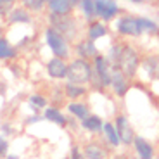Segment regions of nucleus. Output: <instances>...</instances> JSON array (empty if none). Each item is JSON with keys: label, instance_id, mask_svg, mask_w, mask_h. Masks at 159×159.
Instances as JSON below:
<instances>
[{"label": "nucleus", "instance_id": "1", "mask_svg": "<svg viewBox=\"0 0 159 159\" xmlns=\"http://www.w3.org/2000/svg\"><path fill=\"white\" fill-rule=\"evenodd\" d=\"M111 73H112V64L107 59L106 54L100 52L99 56L92 59V76L88 88L97 92H104L111 88Z\"/></svg>", "mask_w": 159, "mask_h": 159}, {"label": "nucleus", "instance_id": "2", "mask_svg": "<svg viewBox=\"0 0 159 159\" xmlns=\"http://www.w3.org/2000/svg\"><path fill=\"white\" fill-rule=\"evenodd\" d=\"M47 19H48V26L56 28L71 43H75L81 35V21L75 14H66V16H62V14H48Z\"/></svg>", "mask_w": 159, "mask_h": 159}, {"label": "nucleus", "instance_id": "3", "mask_svg": "<svg viewBox=\"0 0 159 159\" xmlns=\"http://www.w3.org/2000/svg\"><path fill=\"white\" fill-rule=\"evenodd\" d=\"M43 40L54 57H61V59H66V61H69L73 57V43L66 36L61 35L56 28L47 24L43 30Z\"/></svg>", "mask_w": 159, "mask_h": 159}, {"label": "nucleus", "instance_id": "4", "mask_svg": "<svg viewBox=\"0 0 159 159\" xmlns=\"http://www.w3.org/2000/svg\"><path fill=\"white\" fill-rule=\"evenodd\" d=\"M142 52L130 42H123V50L121 57L118 61V68L133 81L140 71V62H142Z\"/></svg>", "mask_w": 159, "mask_h": 159}, {"label": "nucleus", "instance_id": "5", "mask_svg": "<svg viewBox=\"0 0 159 159\" xmlns=\"http://www.w3.org/2000/svg\"><path fill=\"white\" fill-rule=\"evenodd\" d=\"M112 23H114L112 30L118 35V38H140L143 35L142 28H140V23H139V16L121 14Z\"/></svg>", "mask_w": 159, "mask_h": 159}, {"label": "nucleus", "instance_id": "6", "mask_svg": "<svg viewBox=\"0 0 159 159\" xmlns=\"http://www.w3.org/2000/svg\"><path fill=\"white\" fill-rule=\"evenodd\" d=\"M90 76H92V62L80 57H71L68 64V78L66 81L78 85H87L90 83Z\"/></svg>", "mask_w": 159, "mask_h": 159}, {"label": "nucleus", "instance_id": "7", "mask_svg": "<svg viewBox=\"0 0 159 159\" xmlns=\"http://www.w3.org/2000/svg\"><path fill=\"white\" fill-rule=\"evenodd\" d=\"M97 7V19L104 21V23H112L116 17L121 16V5L118 4V0H95Z\"/></svg>", "mask_w": 159, "mask_h": 159}, {"label": "nucleus", "instance_id": "8", "mask_svg": "<svg viewBox=\"0 0 159 159\" xmlns=\"http://www.w3.org/2000/svg\"><path fill=\"white\" fill-rule=\"evenodd\" d=\"M99 54H100V50L97 47V43L85 35L80 36L73 43V56L75 57H80V59H85V61H90L92 62V59L95 56H99Z\"/></svg>", "mask_w": 159, "mask_h": 159}, {"label": "nucleus", "instance_id": "9", "mask_svg": "<svg viewBox=\"0 0 159 159\" xmlns=\"http://www.w3.org/2000/svg\"><path fill=\"white\" fill-rule=\"evenodd\" d=\"M112 123H114L116 131H118L119 139H121V145H125V147L133 145V140H135L137 135H135V131H133V126H131L128 116L126 114H116Z\"/></svg>", "mask_w": 159, "mask_h": 159}, {"label": "nucleus", "instance_id": "10", "mask_svg": "<svg viewBox=\"0 0 159 159\" xmlns=\"http://www.w3.org/2000/svg\"><path fill=\"white\" fill-rule=\"evenodd\" d=\"M131 88V80L125 75L118 66H112V73H111V90L114 92V95L119 99H125L126 93Z\"/></svg>", "mask_w": 159, "mask_h": 159}, {"label": "nucleus", "instance_id": "11", "mask_svg": "<svg viewBox=\"0 0 159 159\" xmlns=\"http://www.w3.org/2000/svg\"><path fill=\"white\" fill-rule=\"evenodd\" d=\"M68 64H69V61H66V59L50 57V59L47 61V64H45V71H47V75L50 76L52 80L62 81V80L68 78Z\"/></svg>", "mask_w": 159, "mask_h": 159}, {"label": "nucleus", "instance_id": "12", "mask_svg": "<svg viewBox=\"0 0 159 159\" xmlns=\"http://www.w3.org/2000/svg\"><path fill=\"white\" fill-rule=\"evenodd\" d=\"M111 35V26L107 23H104L100 19H93L90 23H85V36H88L90 40L97 42L100 38Z\"/></svg>", "mask_w": 159, "mask_h": 159}, {"label": "nucleus", "instance_id": "13", "mask_svg": "<svg viewBox=\"0 0 159 159\" xmlns=\"http://www.w3.org/2000/svg\"><path fill=\"white\" fill-rule=\"evenodd\" d=\"M80 5V0H48L47 11L48 14H75Z\"/></svg>", "mask_w": 159, "mask_h": 159}, {"label": "nucleus", "instance_id": "14", "mask_svg": "<svg viewBox=\"0 0 159 159\" xmlns=\"http://www.w3.org/2000/svg\"><path fill=\"white\" fill-rule=\"evenodd\" d=\"M140 71L147 75L151 80H159V54L151 52V54H143L142 62H140Z\"/></svg>", "mask_w": 159, "mask_h": 159}, {"label": "nucleus", "instance_id": "15", "mask_svg": "<svg viewBox=\"0 0 159 159\" xmlns=\"http://www.w3.org/2000/svg\"><path fill=\"white\" fill-rule=\"evenodd\" d=\"M33 17H31V12L28 11V9H24L23 5H14L12 7V11L7 14V17H5V23L9 24V26H14V24H31Z\"/></svg>", "mask_w": 159, "mask_h": 159}, {"label": "nucleus", "instance_id": "16", "mask_svg": "<svg viewBox=\"0 0 159 159\" xmlns=\"http://www.w3.org/2000/svg\"><path fill=\"white\" fill-rule=\"evenodd\" d=\"M133 151H135L139 159H154L156 157L154 145L147 139H143L140 135H137L135 140H133Z\"/></svg>", "mask_w": 159, "mask_h": 159}, {"label": "nucleus", "instance_id": "17", "mask_svg": "<svg viewBox=\"0 0 159 159\" xmlns=\"http://www.w3.org/2000/svg\"><path fill=\"white\" fill-rule=\"evenodd\" d=\"M81 152H83L85 159H109V152L107 149L104 147L102 143L92 140V142H87L81 147Z\"/></svg>", "mask_w": 159, "mask_h": 159}, {"label": "nucleus", "instance_id": "18", "mask_svg": "<svg viewBox=\"0 0 159 159\" xmlns=\"http://www.w3.org/2000/svg\"><path fill=\"white\" fill-rule=\"evenodd\" d=\"M43 118L47 119V121H50V123L61 126V128H66V126H68V116L64 114V112L61 111L59 107L47 106V107L43 109Z\"/></svg>", "mask_w": 159, "mask_h": 159}, {"label": "nucleus", "instance_id": "19", "mask_svg": "<svg viewBox=\"0 0 159 159\" xmlns=\"http://www.w3.org/2000/svg\"><path fill=\"white\" fill-rule=\"evenodd\" d=\"M62 87H64V97L69 99V100H80V99H83V97L88 93L87 85H78V83L66 81Z\"/></svg>", "mask_w": 159, "mask_h": 159}, {"label": "nucleus", "instance_id": "20", "mask_svg": "<svg viewBox=\"0 0 159 159\" xmlns=\"http://www.w3.org/2000/svg\"><path fill=\"white\" fill-rule=\"evenodd\" d=\"M17 57V47L12 43L7 36L0 38V61L4 62H11Z\"/></svg>", "mask_w": 159, "mask_h": 159}, {"label": "nucleus", "instance_id": "21", "mask_svg": "<svg viewBox=\"0 0 159 159\" xmlns=\"http://www.w3.org/2000/svg\"><path fill=\"white\" fill-rule=\"evenodd\" d=\"M80 126L83 128L85 131H88V133H102L104 119L100 118V116L90 112V116H87V118H85L83 121L80 123Z\"/></svg>", "mask_w": 159, "mask_h": 159}, {"label": "nucleus", "instance_id": "22", "mask_svg": "<svg viewBox=\"0 0 159 159\" xmlns=\"http://www.w3.org/2000/svg\"><path fill=\"white\" fill-rule=\"evenodd\" d=\"M102 137H104V142H107V145H111V147H119L121 145V139H119L118 131H116L114 123H111V121H104Z\"/></svg>", "mask_w": 159, "mask_h": 159}, {"label": "nucleus", "instance_id": "23", "mask_svg": "<svg viewBox=\"0 0 159 159\" xmlns=\"http://www.w3.org/2000/svg\"><path fill=\"white\" fill-rule=\"evenodd\" d=\"M68 112L73 118L83 121L87 116H90V107H88V104L81 102V100H71L68 104Z\"/></svg>", "mask_w": 159, "mask_h": 159}, {"label": "nucleus", "instance_id": "24", "mask_svg": "<svg viewBox=\"0 0 159 159\" xmlns=\"http://www.w3.org/2000/svg\"><path fill=\"white\" fill-rule=\"evenodd\" d=\"M78 9L81 11V16H83L85 23H90V21L97 19V7H95V0H80Z\"/></svg>", "mask_w": 159, "mask_h": 159}, {"label": "nucleus", "instance_id": "25", "mask_svg": "<svg viewBox=\"0 0 159 159\" xmlns=\"http://www.w3.org/2000/svg\"><path fill=\"white\" fill-rule=\"evenodd\" d=\"M139 23H140V28H142L143 35H149V36H157L159 38V23L151 17H145V16H139Z\"/></svg>", "mask_w": 159, "mask_h": 159}, {"label": "nucleus", "instance_id": "26", "mask_svg": "<svg viewBox=\"0 0 159 159\" xmlns=\"http://www.w3.org/2000/svg\"><path fill=\"white\" fill-rule=\"evenodd\" d=\"M19 5H23L24 9H28L31 14H38V12L47 9V2L48 0H17Z\"/></svg>", "mask_w": 159, "mask_h": 159}, {"label": "nucleus", "instance_id": "27", "mask_svg": "<svg viewBox=\"0 0 159 159\" xmlns=\"http://www.w3.org/2000/svg\"><path fill=\"white\" fill-rule=\"evenodd\" d=\"M47 104H48V100L45 99L43 95H40V93H33V95L30 97V106L35 109V112H38L40 109H45Z\"/></svg>", "mask_w": 159, "mask_h": 159}, {"label": "nucleus", "instance_id": "28", "mask_svg": "<svg viewBox=\"0 0 159 159\" xmlns=\"http://www.w3.org/2000/svg\"><path fill=\"white\" fill-rule=\"evenodd\" d=\"M17 0H0V17H7V14L12 11V7L16 5Z\"/></svg>", "mask_w": 159, "mask_h": 159}, {"label": "nucleus", "instance_id": "29", "mask_svg": "<svg viewBox=\"0 0 159 159\" xmlns=\"http://www.w3.org/2000/svg\"><path fill=\"white\" fill-rule=\"evenodd\" d=\"M69 159H85L83 152H81V149H80L78 145H73V147H71V154H69Z\"/></svg>", "mask_w": 159, "mask_h": 159}, {"label": "nucleus", "instance_id": "30", "mask_svg": "<svg viewBox=\"0 0 159 159\" xmlns=\"http://www.w3.org/2000/svg\"><path fill=\"white\" fill-rule=\"evenodd\" d=\"M7 151H9V140L0 137V157L2 156H7Z\"/></svg>", "mask_w": 159, "mask_h": 159}, {"label": "nucleus", "instance_id": "31", "mask_svg": "<svg viewBox=\"0 0 159 159\" xmlns=\"http://www.w3.org/2000/svg\"><path fill=\"white\" fill-rule=\"evenodd\" d=\"M2 131H4V133H7V135H11V133H12L11 125H9V123H4V125H2Z\"/></svg>", "mask_w": 159, "mask_h": 159}, {"label": "nucleus", "instance_id": "32", "mask_svg": "<svg viewBox=\"0 0 159 159\" xmlns=\"http://www.w3.org/2000/svg\"><path fill=\"white\" fill-rule=\"evenodd\" d=\"M38 119H40V116H33V118H30L28 121H26V123H28V125H30V123H36Z\"/></svg>", "mask_w": 159, "mask_h": 159}, {"label": "nucleus", "instance_id": "33", "mask_svg": "<svg viewBox=\"0 0 159 159\" xmlns=\"http://www.w3.org/2000/svg\"><path fill=\"white\" fill-rule=\"evenodd\" d=\"M112 159H130V157H128L126 154H116V156H114V157H112Z\"/></svg>", "mask_w": 159, "mask_h": 159}, {"label": "nucleus", "instance_id": "34", "mask_svg": "<svg viewBox=\"0 0 159 159\" xmlns=\"http://www.w3.org/2000/svg\"><path fill=\"white\" fill-rule=\"evenodd\" d=\"M2 36H5V28H4V24L0 23V38H2Z\"/></svg>", "mask_w": 159, "mask_h": 159}, {"label": "nucleus", "instance_id": "35", "mask_svg": "<svg viewBox=\"0 0 159 159\" xmlns=\"http://www.w3.org/2000/svg\"><path fill=\"white\" fill-rule=\"evenodd\" d=\"M5 159H21L19 156H16V154H7L5 156Z\"/></svg>", "mask_w": 159, "mask_h": 159}, {"label": "nucleus", "instance_id": "36", "mask_svg": "<svg viewBox=\"0 0 159 159\" xmlns=\"http://www.w3.org/2000/svg\"><path fill=\"white\" fill-rule=\"evenodd\" d=\"M131 4H143V2H147V0H128Z\"/></svg>", "mask_w": 159, "mask_h": 159}, {"label": "nucleus", "instance_id": "37", "mask_svg": "<svg viewBox=\"0 0 159 159\" xmlns=\"http://www.w3.org/2000/svg\"><path fill=\"white\" fill-rule=\"evenodd\" d=\"M64 159H69V157H64Z\"/></svg>", "mask_w": 159, "mask_h": 159}, {"label": "nucleus", "instance_id": "38", "mask_svg": "<svg viewBox=\"0 0 159 159\" xmlns=\"http://www.w3.org/2000/svg\"><path fill=\"white\" fill-rule=\"evenodd\" d=\"M157 5H159V0H157Z\"/></svg>", "mask_w": 159, "mask_h": 159}, {"label": "nucleus", "instance_id": "39", "mask_svg": "<svg viewBox=\"0 0 159 159\" xmlns=\"http://www.w3.org/2000/svg\"><path fill=\"white\" fill-rule=\"evenodd\" d=\"M157 16H159V12H157Z\"/></svg>", "mask_w": 159, "mask_h": 159}]
</instances>
